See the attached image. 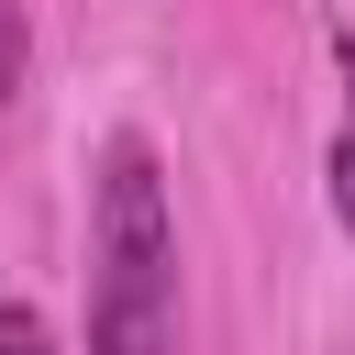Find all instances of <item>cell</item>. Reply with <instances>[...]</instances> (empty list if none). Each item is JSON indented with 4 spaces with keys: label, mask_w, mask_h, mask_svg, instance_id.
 Segmentation results:
<instances>
[{
    "label": "cell",
    "mask_w": 355,
    "mask_h": 355,
    "mask_svg": "<svg viewBox=\"0 0 355 355\" xmlns=\"http://www.w3.org/2000/svg\"><path fill=\"white\" fill-rule=\"evenodd\" d=\"M89 355H178V211L144 133H111L89 200Z\"/></svg>",
    "instance_id": "cell-1"
},
{
    "label": "cell",
    "mask_w": 355,
    "mask_h": 355,
    "mask_svg": "<svg viewBox=\"0 0 355 355\" xmlns=\"http://www.w3.org/2000/svg\"><path fill=\"white\" fill-rule=\"evenodd\" d=\"M333 67H344V122H333V222L355 233V33H333Z\"/></svg>",
    "instance_id": "cell-2"
},
{
    "label": "cell",
    "mask_w": 355,
    "mask_h": 355,
    "mask_svg": "<svg viewBox=\"0 0 355 355\" xmlns=\"http://www.w3.org/2000/svg\"><path fill=\"white\" fill-rule=\"evenodd\" d=\"M0 355H55V322L33 300H0Z\"/></svg>",
    "instance_id": "cell-3"
},
{
    "label": "cell",
    "mask_w": 355,
    "mask_h": 355,
    "mask_svg": "<svg viewBox=\"0 0 355 355\" xmlns=\"http://www.w3.org/2000/svg\"><path fill=\"white\" fill-rule=\"evenodd\" d=\"M22 55H33V33H22V0H0V111L22 100Z\"/></svg>",
    "instance_id": "cell-4"
}]
</instances>
